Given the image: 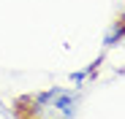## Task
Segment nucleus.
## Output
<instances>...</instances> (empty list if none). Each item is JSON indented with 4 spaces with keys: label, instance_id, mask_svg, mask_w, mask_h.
Segmentation results:
<instances>
[{
    "label": "nucleus",
    "instance_id": "2",
    "mask_svg": "<svg viewBox=\"0 0 125 119\" xmlns=\"http://www.w3.org/2000/svg\"><path fill=\"white\" fill-rule=\"evenodd\" d=\"M120 41H125V16H120L109 27V33L103 35V46H117Z\"/></svg>",
    "mask_w": 125,
    "mask_h": 119
},
{
    "label": "nucleus",
    "instance_id": "3",
    "mask_svg": "<svg viewBox=\"0 0 125 119\" xmlns=\"http://www.w3.org/2000/svg\"><path fill=\"white\" fill-rule=\"evenodd\" d=\"M98 68H101V57H98V60H93V62H90L87 68H82V70H73V73H71V81H73L76 87H82V84H84L90 76H95V70H98Z\"/></svg>",
    "mask_w": 125,
    "mask_h": 119
},
{
    "label": "nucleus",
    "instance_id": "1",
    "mask_svg": "<svg viewBox=\"0 0 125 119\" xmlns=\"http://www.w3.org/2000/svg\"><path fill=\"white\" fill-rule=\"evenodd\" d=\"M79 108V92L65 87H52L35 95H22L16 100L19 119H73Z\"/></svg>",
    "mask_w": 125,
    "mask_h": 119
}]
</instances>
